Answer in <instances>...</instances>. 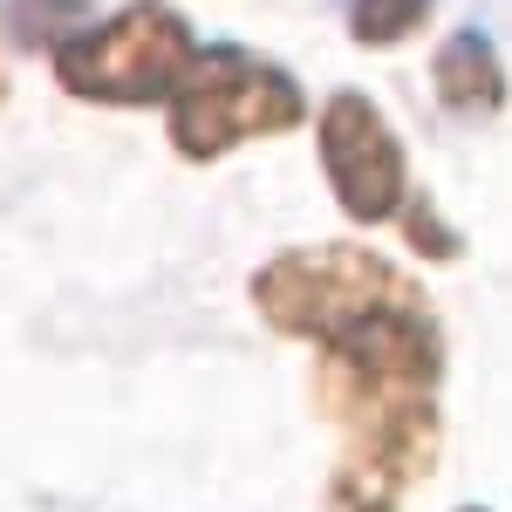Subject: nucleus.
Masks as SVG:
<instances>
[{"mask_svg": "<svg viewBox=\"0 0 512 512\" xmlns=\"http://www.w3.org/2000/svg\"><path fill=\"white\" fill-rule=\"evenodd\" d=\"M89 21V0H7V35L14 48H55Z\"/></svg>", "mask_w": 512, "mask_h": 512, "instance_id": "0eeeda50", "label": "nucleus"}, {"mask_svg": "<svg viewBox=\"0 0 512 512\" xmlns=\"http://www.w3.org/2000/svg\"><path fill=\"white\" fill-rule=\"evenodd\" d=\"M403 226H410V246H417V253H431V260H458V253H465V239L451 233L431 205H403Z\"/></svg>", "mask_w": 512, "mask_h": 512, "instance_id": "6e6552de", "label": "nucleus"}, {"mask_svg": "<svg viewBox=\"0 0 512 512\" xmlns=\"http://www.w3.org/2000/svg\"><path fill=\"white\" fill-rule=\"evenodd\" d=\"M192 21L164 0H130L110 21H82L76 35H62L48 55H55V76L69 96L82 103H117V110H137V103H158L164 89L178 82V69L192 62Z\"/></svg>", "mask_w": 512, "mask_h": 512, "instance_id": "7ed1b4c3", "label": "nucleus"}, {"mask_svg": "<svg viewBox=\"0 0 512 512\" xmlns=\"http://www.w3.org/2000/svg\"><path fill=\"white\" fill-rule=\"evenodd\" d=\"M164 110H171V144L192 164H212L239 151L246 137L294 130L308 117V96L280 62L239 41H212V48H192V62L164 89Z\"/></svg>", "mask_w": 512, "mask_h": 512, "instance_id": "f03ea898", "label": "nucleus"}, {"mask_svg": "<svg viewBox=\"0 0 512 512\" xmlns=\"http://www.w3.org/2000/svg\"><path fill=\"white\" fill-rule=\"evenodd\" d=\"M458 512H485V506H458Z\"/></svg>", "mask_w": 512, "mask_h": 512, "instance_id": "1a4fd4ad", "label": "nucleus"}, {"mask_svg": "<svg viewBox=\"0 0 512 512\" xmlns=\"http://www.w3.org/2000/svg\"><path fill=\"white\" fill-rule=\"evenodd\" d=\"M437 0H349V35L362 48H396L431 21Z\"/></svg>", "mask_w": 512, "mask_h": 512, "instance_id": "423d86ee", "label": "nucleus"}, {"mask_svg": "<svg viewBox=\"0 0 512 512\" xmlns=\"http://www.w3.org/2000/svg\"><path fill=\"white\" fill-rule=\"evenodd\" d=\"M0 89H7V82H0Z\"/></svg>", "mask_w": 512, "mask_h": 512, "instance_id": "9d476101", "label": "nucleus"}, {"mask_svg": "<svg viewBox=\"0 0 512 512\" xmlns=\"http://www.w3.org/2000/svg\"><path fill=\"white\" fill-rule=\"evenodd\" d=\"M260 315L328 349V410L342 424L335 506L396 512L437 458L444 342L424 294L362 246H301L253 280Z\"/></svg>", "mask_w": 512, "mask_h": 512, "instance_id": "f257e3e1", "label": "nucleus"}, {"mask_svg": "<svg viewBox=\"0 0 512 512\" xmlns=\"http://www.w3.org/2000/svg\"><path fill=\"white\" fill-rule=\"evenodd\" d=\"M431 89H437V103H444L451 117H492V110H506V69H499L492 35L458 28V35L437 48Z\"/></svg>", "mask_w": 512, "mask_h": 512, "instance_id": "39448f33", "label": "nucleus"}, {"mask_svg": "<svg viewBox=\"0 0 512 512\" xmlns=\"http://www.w3.org/2000/svg\"><path fill=\"white\" fill-rule=\"evenodd\" d=\"M321 171L335 185V205L349 212L355 226H383L410 198V164H403L396 130L355 89L328 96V110H321Z\"/></svg>", "mask_w": 512, "mask_h": 512, "instance_id": "20e7f679", "label": "nucleus"}]
</instances>
